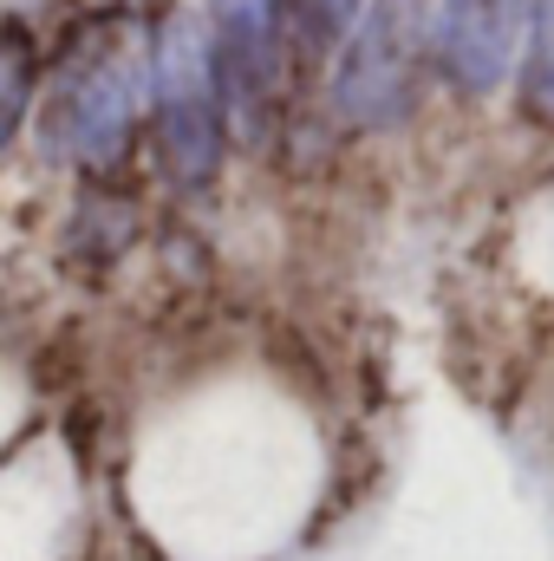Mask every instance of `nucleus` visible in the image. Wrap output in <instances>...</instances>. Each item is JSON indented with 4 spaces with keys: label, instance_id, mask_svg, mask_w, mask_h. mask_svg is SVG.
<instances>
[{
    "label": "nucleus",
    "instance_id": "f257e3e1",
    "mask_svg": "<svg viewBox=\"0 0 554 561\" xmlns=\"http://www.w3.org/2000/svg\"><path fill=\"white\" fill-rule=\"evenodd\" d=\"M150 118H157V157L176 190H209L229 144V99L216 72L209 26L189 13H170L150 39Z\"/></svg>",
    "mask_w": 554,
    "mask_h": 561
},
{
    "label": "nucleus",
    "instance_id": "f03ea898",
    "mask_svg": "<svg viewBox=\"0 0 554 561\" xmlns=\"http://www.w3.org/2000/svg\"><path fill=\"white\" fill-rule=\"evenodd\" d=\"M143 92H150V46H131L125 33L99 26L92 46L53 79L39 138L53 157L79 163V170H112L138 138Z\"/></svg>",
    "mask_w": 554,
    "mask_h": 561
},
{
    "label": "nucleus",
    "instance_id": "7ed1b4c3",
    "mask_svg": "<svg viewBox=\"0 0 554 561\" xmlns=\"http://www.w3.org/2000/svg\"><path fill=\"white\" fill-rule=\"evenodd\" d=\"M424 7L417 0H372L359 33L333 59V112L353 131H392L405 125L424 85Z\"/></svg>",
    "mask_w": 554,
    "mask_h": 561
},
{
    "label": "nucleus",
    "instance_id": "20e7f679",
    "mask_svg": "<svg viewBox=\"0 0 554 561\" xmlns=\"http://www.w3.org/2000/svg\"><path fill=\"white\" fill-rule=\"evenodd\" d=\"M529 33H535V0H437L430 59L457 92L483 99L516 72Z\"/></svg>",
    "mask_w": 554,
    "mask_h": 561
},
{
    "label": "nucleus",
    "instance_id": "39448f33",
    "mask_svg": "<svg viewBox=\"0 0 554 561\" xmlns=\"http://www.w3.org/2000/svg\"><path fill=\"white\" fill-rule=\"evenodd\" d=\"M209 46H216L229 125L262 138V125L275 112V92H280V66H287L275 0H209Z\"/></svg>",
    "mask_w": 554,
    "mask_h": 561
},
{
    "label": "nucleus",
    "instance_id": "423d86ee",
    "mask_svg": "<svg viewBox=\"0 0 554 561\" xmlns=\"http://www.w3.org/2000/svg\"><path fill=\"white\" fill-rule=\"evenodd\" d=\"M372 0H275L280 39H287V59L313 66V59H339V46L359 33Z\"/></svg>",
    "mask_w": 554,
    "mask_h": 561
},
{
    "label": "nucleus",
    "instance_id": "0eeeda50",
    "mask_svg": "<svg viewBox=\"0 0 554 561\" xmlns=\"http://www.w3.org/2000/svg\"><path fill=\"white\" fill-rule=\"evenodd\" d=\"M131 236H138V203L131 196L92 190L79 203V216H72V249H85V262H118Z\"/></svg>",
    "mask_w": 554,
    "mask_h": 561
},
{
    "label": "nucleus",
    "instance_id": "6e6552de",
    "mask_svg": "<svg viewBox=\"0 0 554 561\" xmlns=\"http://www.w3.org/2000/svg\"><path fill=\"white\" fill-rule=\"evenodd\" d=\"M522 112L554 118V0H535V33H529V66H522Z\"/></svg>",
    "mask_w": 554,
    "mask_h": 561
},
{
    "label": "nucleus",
    "instance_id": "1a4fd4ad",
    "mask_svg": "<svg viewBox=\"0 0 554 561\" xmlns=\"http://www.w3.org/2000/svg\"><path fill=\"white\" fill-rule=\"evenodd\" d=\"M26 105H33V53L26 39H0V150L26 125Z\"/></svg>",
    "mask_w": 554,
    "mask_h": 561
},
{
    "label": "nucleus",
    "instance_id": "9d476101",
    "mask_svg": "<svg viewBox=\"0 0 554 561\" xmlns=\"http://www.w3.org/2000/svg\"><path fill=\"white\" fill-rule=\"evenodd\" d=\"M92 7H105V13H125V7H143V0H92Z\"/></svg>",
    "mask_w": 554,
    "mask_h": 561
}]
</instances>
